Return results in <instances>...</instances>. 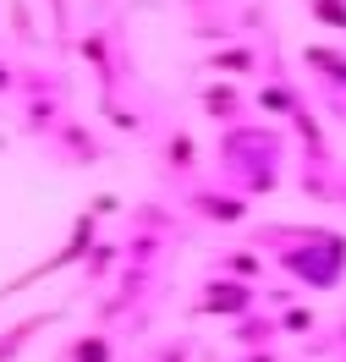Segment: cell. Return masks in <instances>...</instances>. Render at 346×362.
I'll list each match as a JSON object with an SVG mask.
<instances>
[{"instance_id": "7a4b0ae2", "label": "cell", "mask_w": 346, "mask_h": 362, "mask_svg": "<svg viewBox=\"0 0 346 362\" xmlns=\"http://www.w3.org/2000/svg\"><path fill=\"white\" fill-rule=\"evenodd\" d=\"M286 132L280 127H264V121H236V127H220V176H226L231 192L242 198H270L280 187V170H286Z\"/></svg>"}, {"instance_id": "cb8c5ba5", "label": "cell", "mask_w": 346, "mask_h": 362, "mask_svg": "<svg viewBox=\"0 0 346 362\" xmlns=\"http://www.w3.org/2000/svg\"><path fill=\"white\" fill-rule=\"evenodd\" d=\"M149 362H192V340H187V335H182V340H165Z\"/></svg>"}, {"instance_id": "603a6c76", "label": "cell", "mask_w": 346, "mask_h": 362, "mask_svg": "<svg viewBox=\"0 0 346 362\" xmlns=\"http://www.w3.org/2000/svg\"><path fill=\"white\" fill-rule=\"evenodd\" d=\"M11 33H17V39H28V45H39V28H33L28 0H11Z\"/></svg>"}, {"instance_id": "d6986e66", "label": "cell", "mask_w": 346, "mask_h": 362, "mask_svg": "<svg viewBox=\"0 0 346 362\" xmlns=\"http://www.w3.org/2000/svg\"><path fill=\"white\" fill-rule=\"evenodd\" d=\"M115 264H121V242L99 236V242H93V252L83 258V280H88V286H99V280H105V269H115Z\"/></svg>"}, {"instance_id": "277c9868", "label": "cell", "mask_w": 346, "mask_h": 362, "mask_svg": "<svg viewBox=\"0 0 346 362\" xmlns=\"http://www.w3.org/2000/svg\"><path fill=\"white\" fill-rule=\"evenodd\" d=\"M248 204H253V198H242V192H231V187H204V181H192L182 192V209L192 220H204V226H242V220H248Z\"/></svg>"}, {"instance_id": "83f0119b", "label": "cell", "mask_w": 346, "mask_h": 362, "mask_svg": "<svg viewBox=\"0 0 346 362\" xmlns=\"http://www.w3.org/2000/svg\"><path fill=\"white\" fill-rule=\"evenodd\" d=\"M335 204H346V165H341V198H335Z\"/></svg>"}, {"instance_id": "ba28073f", "label": "cell", "mask_w": 346, "mask_h": 362, "mask_svg": "<svg viewBox=\"0 0 346 362\" xmlns=\"http://www.w3.org/2000/svg\"><path fill=\"white\" fill-rule=\"evenodd\" d=\"M160 176L165 181H192L198 176V143H192V132H182V127H171L160 143Z\"/></svg>"}, {"instance_id": "484cf974", "label": "cell", "mask_w": 346, "mask_h": 362, "mask_svg": "<svg viewBox=\"0 0 346 362\" xmlns=\"http://www.w3.org/2000/svg\"><path fill=\"white\" fill-rule=\"evenodd\" d=\"M115 209H121L115 198H93V204H88V214H93V220H105V214H115Z\"/></svg>"}, {"instance_id": "7c38bea8", "label": "cell", "mask_w": 346, "mask_h": 362, "mask_svg": "<svg viewBox=\"0 0 346 362\" xmlns=\"http://www.w3.org/2000/svg\"><path fill=\"white\" fill-rule=\"evenodd\" d=\"M67 121V93H33L23 99V137H50Z\"/></svg>"}, {"instance_id": "6da1fadb", "label": "cell", "mask_w": 346, "mask_h": 362, "mask_svg": "<svg viewBox=\"0 0 346 362\" xmlns=\"http://www.w3.org/2000/svg\"><path fill=\"white\" fill-rule=\"evenodd\" d=\"M248 247H258L302 291H341L346 286V230L335 226H253Z\"/></svg>"}, {"instance_id": "44dd1931", "label": "cell", "mask_w": 346, "mask_h": 362, "mask_svg": "<svg viewBox=\"0 0 346 362\" xmlns=\"http://www.w3.org/2000/svg\"><path fill=\"white\" fill-rule=\"evenodd\" d=\"M99 115H105L110 127H121V132H138V127H143L138 115H132L127 105H121V99H115V93H105V99H99Z\"/></svg>"}, {"instance_id": "e0dca14e", "label": "cell", "mask_w": 346, "mask_h": 362, "mask_svg": "<svg viewBox=\"0 0 346 362\" xmlns=\"http://www.w3.org/2000/svg\"><path fill=\"white\" fill-rule=\"evenodd\" d=\"M209 66L220 71V77H253L258 71V49L253 45H220L209 55Z\"/></svg>"}, {"instance_id": "ffe728a7", "label": "cell", "mask_w": 346, "mask_h": 362, "mask_svg": "<svg viewBox=\"0 0 346 362\" xmlns=\"http://www.w3.org/2000/svg\"><path fill=\"white\" fill-rule=\"evenodd\" d=\"M302 6H308V17H313V23L346 33V0H302Z\"/></svg>"}, {"instance_id": "5bb4252c", "label": "cell", "mask_w": 346, "mask_h": 362, "mask_svg": "<svg viewBox=\"0 0 346 362\" xmlns=\"http://www.w3.org/2000/svg\"><path fill=\"white\" fill-rule=\"evenodd\" d=\"M209 269L214 274H231V280H248V286H258L264 274H270V258L258 247H226V252H214L209 258Z\"/></svg>"}, {"instance_id": "9a60e30c", "label": "cell", "mask_w": 346, "mask_h": 362, "mask_svg": "<svg viewBox=\"0 0 346 362\" xmlns=\"http://www.w3.org/2000/svg\"><path fill=\"white\" fill-rule=\"evenodd\" d=\"M280 340V324H275V313H242L236 324H231V346L236 351H264V346H275Z\"/></svg>"}, {"instance_id": "3957f363", "label": "cell", "mask_w": 346, "mask_h": 362, "mask_svg": "<svg viewBox=\"0 0 346 362\" xmlns=\"http://www.w3.org/2000/svg\"><path fill=\"white\" fill-rule=\"evenodd\" d=\"M253 308H258V286L231 280V274H209L187 313L192 318H242V313H253Z\"/></svg>"}, {"instance_id": "ac0fdd59", "label": "cell", "mask_w": 346, "mask_h": 362, "mask_svg": "<svg viewBox=\"0 0 346 362\" xmlns=\"http://www.w3.org/2000/svg\"><path fill=\"white\" fill-rule=\"evenodd\" d=\"M275 324H280V335H297V340L319 335V313H313L308 302H292V308H280V313H275Z\"/></svg>"}, {"instance_id": "30bf717a", "label": "cell", "mask_w": 346, "mask_h": 362, "mask_svg": "<svg viewBox=\"0 0 346 362\" xmlns=\"http://www.w3.org/2000/svg\"><path fill=\"white\" fill-rule=\"evenodd\" d=\"M292 132H297V148H302V165H335V148H330V137H324V127H319V115H313V105H302L292 121H286Z\"/></svg>"}, {"instance_id": "d4e9b609", "label": "cell", "mask_w": 346, "mask_h": 362, "mask_svg": "<svg viewBox=\"0 0 346 362\" xmlns=\"http://www.w3.org/2000/svg\"><path fill=\"white\" fill-rule=\"evenodd\" d=\"M6 93H17V66L0 55V99H6Z\"/></svg>"}, {"instance_id": "7402d4cb", "label": "cell", "mask_w": 346, "mask_h": 362, "mask_svg": "<svg viewBox=\"0 0 346 362\" xmlns=\"http://www.w3.org/2000/svg\"><path fill=\"white\" fill-rule=\"evenodd\" d=\"M319 351H346V318L324 335H308V357H319Z\"/></svg>"}, {"instance_id": "52a82bcc", "label": "cell", "mask_w": 346, "mask_h": 362, "mask_svg": "<svg viewBox=\"0 0 346 362\" xmlns=\"http://www.w3.org/2000/svg\"><path fill=\"white\" fill-rule=\"evenodd\" d=\"M77 55L93 66V77L105 83V93H115V83L127 77V66L115 61V49H110V23H99V28H88L83 39H77Z\"/></svg>"}, {"instance_id": "5b68a950", "label": "cell", "mask_w": 346, "mask_h": 362, "mask_svg": "<svg viewBox=\"0 0 346 362\" xmlns=\"http://www.w3.org/2000/svg\"><path fill=\"white\" fill-rule=\"evenodd\" d=\"M302 66H308V77L319 83L324 110L346 115V49L341 45H308L302 49Z\"/></svg>"}, {"instance_id": "4316f807", "label": "cell", "mask_w": 346, "mask_h": 362, "mask_svg": "<svg viewBox=\"0 0 346 362\" xmlns=\"http://www.w3.org/2000/svg\"><path fill=\"white\" fill-rule=\"evenodd\" d=\"M242 362H280L275 346H264V351H242Z\"/></svg>"}, {"instance_id": "8fae6325", "label": "cell", "mask_w": 346, "mask_h": 362, "mask_svg": "<svg viewBox=\"0 0 346 362\" xmlns=\"http://www.w3.org/2000/svg\"><path fill=\"white\" fill-rule=\"evenodd\" d=\"M253 105H258L264 115H275V121H292L308 99H302V88L286 77V71H270V77H264V88L253 93Z\"/></svg>"}, {"instance_id": "2e32d148", "label": "cell", "mask_w": 346, "mask_h": 362, "mask_svg": "<svg viewBox=\"0 0 346 362\" xmlns=\"http://www.w3.org/2000/svg\"><path fill=\"white\" fill-rule=\"evenodd\" d=\"M55 362H115L110 329H83V335H71L67 346L55 351Z\"/></svg>"}, {"instance_id": "8992f818", "label": "cell", "mask_w": 346, "mask_h": 362, "mask_svg": "<svg viewBox=\"0 0 346 362\" xmlns=\"http://www.w3.org/2000/svg\"><path fill=\"white\" fill-rule=\"evenodd\" d=\"M50 143H55V159L61 165H71V170H88V165H99L105 159V143L77 121V115H67L55 132H50Z\"/></svg>"}, {"instance_id": "4fadbf2b", "label": "cell", "mask_w": 346, "mask_h": 362, "mask_svg": "<svg viewBox=\"0 0 346 362\" xmlns=\"http://www.w3.org/2000/svg\"><path fill=\"white\" fill-rule=\"evenodd\" d=\"M198 105H204V115H209V121H220V127L248 121V99H242L236 83H209V88L198 93Z\"/></svg>"}, {"instance_id": "9c48e42d", "label": "cell", "mask_w": 346, "mask_h": 362, "mask_svg": "<svg viewBox=\"0 0 346 362\" xmlns=\"http://www.w3.org/2000/svg\"><path fill=\"white\" fill-rule=\"evenodd\" d=\"M61 313H67V308H45V313H28V318H17V324H6V329H0V362H17Z\"/></svg>"}]
</instances>
